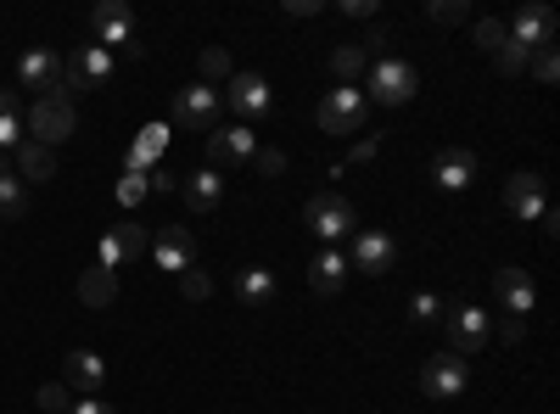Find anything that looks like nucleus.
<instances>
[{
	"label": "nucleus",
	"instance_id": "obj_1",
	"mask_svg": "<svg viewBox=\"0 0 560 414\" xmlns=\"http://www.w3.org/2000/svg\"><path fill=\"white\" fill-rule=\"evenodd\" d=\"M219 107H224V96H219V90L213 84H185V90H174V107H168V123L174 129H191V134H213L219 123Z\"/></svg>",
	"mask_w": 560,
	"mask_h": 414
},
{
	"label": "nucleus",
	"instance_id": "obj_2",
	"mask_svg": "<svg viewBox=\"0 0 560 414\" xmlns=\"http://www.w3.org/2000/svg\"><path fill=\"white\" fill-rule=\"evenodd\" d=\"M23 134L57 152L62 141H73V102H62V96H34V107L23 113Z\"/></svg>",
	"mask_w": 560,
	"mask_h": 414
},
{
	"label": "nucleus",
	"instance_id": "obj_3",
	"mask_svg": "<svg viewBox=\"0 0 560 414\" xmlns=\"http://www.w3.org/2000/svg\"><path fill=\"white\" fill-rule=\"evenodd\" d=\"M465 387H471V358H459V353L443 347L438 358L420 364V392H427V398L448 403V398H459Z\"/></svg>",
	"mask_w": 560,
	"mask_h": 414
},
{
	"label": "nucleus",
	"instance_id": "obj_4",
	"mask_svg": "<svg viewBox=\"0 0 560 414\" xmlns=\"http://www.w3.org/2000/svg\"><path fill=\"white\" fill-rule=\"evenodd\" d=\"M415 90H420V73H415L404 57H382L376 68H370V90H364V102L376 96L382 107H404V102H415Z\"/></svg>",
	"mask_w": 560,
	"mask_h": 414
},
{
	"label": "nucleus",
	"instance_id": "obj_5",
	"mask_svg": "<svg viewBox=\"0 0 560 414\" xmlns=\"http://www.w3.org/2000/svg\"><path fill=\"white\" fill-rule=\"evenodd\" d=\"M303 224L314 229V236L325 241V247H337L348 229L359 224L353 218V208H348V197H337V191H319V197H308V208H303Z\"/></svg>",
	"mask_w": 560,
	"mask_h": 414
},
{
	"label": "nucleus",
	"instance_id": "obj_6",
	"mask_svg": "<svg viewBox=\"0 0 560 414\" xmlns=\"http://www.w3.org/2000/svg\"><path fill=\"white\" fill-rule=\"evenodd\" d=\"M443 331H448V353H459V358H477V353L488 347V336H493L488 314L471 308V303L448 308V314H443Z\"/></svg>",
	"mask_w": 560,
	"mask_h": 414
},
{
	"label": "nucleus",
	"instance_id": "obj_7",
	"mask_svg": "<svg viewBox=\"0 0 560 414\" xmlns=\"http://www.w3.org/2000/svg\"><path fill=\"white\" fill-rule=\"evenodd\" d=\"M364 113H370L364 90L342 84V90H331V96L319 102V129H325V134H359V129H364Z\"/></svg>",
	"mask_w": 560,
	"mask_h": 414
},
{
	"label": "nucleus",
	"instance_id": "obj_8",
	"mask_svg": "<svg viewBox=\"0 0 560 414\" xmlns=\"http://www.w3.org/2000/svg\"><path fill=\"white\" fill-rule=\"evenodd\" d=\"M258 157V134L247 129V123H230V129H213L208 134V163H213V174L219 168H242V163H253Z\"/></svg>",
	"mask_w": 560,
	"mask_h": 414
},
{
	"label": "nucleus",
	"instance_id": "obj_9",
	"mask_svg": "<svg viewBox=\"0 0 560 414\" xmlns=\"http://www.w3.org/2000/svg\"><path fill=\"white\" fill-rule=\"evenodd\" d=\"M555 28H560L555 7H538V0H527V7L504 23V34L516 39V45H527V51H544V45H555Z\"/></svg>",
	"mask_w": 560,
	"mask_h": 414
},
{
	"label": "nucleus",
	"instance_id": "obj_10",
	"mask_svg": "<svg viewBox=\"0 0 560 414\" xmlns=\"http://www.w3.org/2000/svg\"><path fill=\"white\" fill-rule=\"evenodd\" d=\"M152 258H158V269H168V274H185L197 263V236H191V224H163L158 236H152Z\"/></svg>",
	"mask_w": 560,
	"mask_h": 414
},
{
	"label": "nucleus",
	"instance_id": "obj_11",
	"mask_svg": "<svg viewBox=\"0 0 560 414\" xmlns=\"http://www.w3.org/2000/svg\"><path fill=\"white\" fill-rule=\"evenodd\" d=\"M62 387H68L73 398H96V392L107 387V364H102V353L73 347V353L62 358Z\"/></svg>",
	"mask_w": 560,
	"mask_h": 414
},
{
	"label": "nucleus",
	"instance_id": "obj_12",
	"mask_svg": "<svg viewBox=\"0 0 560 414\" xmlns=\"http://www.w3.org/2000/svg\"><path fill=\"white\" fill-rule=\"evenodd\" d=\"M544 174H510L504 179V213L522 218V224H538L544 218Z\"/></svg>",
	"mask_w": 560,
	"mask_h": 414
},
{
	"label": "nucleus",
	"instance_id": "obj_13",
	"mask_svg": "<svg viewBox=\"0 0 560 414\" xmlns=\"http://www.w3.org/2000/svg\"><path fill=\"white\" fill-rule=\"evenodd\" d=\"M90 34H96L102 51H113V45H129V39H135V12L124 7V0H102V7L90 12Z\"/></svg>",
	"mask_w": 560,
	"mask_h": 414
},
{
	"label": "nucleus",
	"instance_id": "obj_14",
	"mask_svg": "<svg viewBox=\"0 0 560 414\" xmlns=\"http://www.w3.org/2000/svg\"><path fill=\"white\" fill-rule=\"evenodd\" d=\"M477 174H482V163H477L471 146H443V152L432 157V179H438L443 191H465Z\"/></svg>",
	"mask_w": 560,
	"mask_h": 414
},
{
	"label": "nucleus",
	"instance_id": "obj_15",
	"mask_svg": "<svg viewBox=\"0 0 560 414\" xmlns=\"http://www.w3.org/2000/svg\"><path fill=\"white\" fill-rule=\"evenodd\" d=\"M57 73H62V57L45 51V45H34V51L18 57V90H39V96H51Z\"/></svg>",
	"mask_w": 560,
	"mask_h": 414
},
{
	"label": "nucleus",
	"instance_id": "obj_16",
	"mask_svg": "<svg viewBox=\"0 0 560 414\" xmlns=\"http://www.w3.org/2000/svg\"><path fill=\"white\" fill-rule=\"evenodd\" d=\"M393 258H398V247H393L387 229H359L353 236V269L359 274H387Z\"/></svg>",
	"mask_w": 560,
	"mask_h": 414
},
{
	"label": "nucleus",
	"instance_id": "obj_17",
	"mask_svg": "<svg viewBox=\"0 0 560 414\" xmlns=\"http://www.w3.org/2000/svg\"><path fill=\"white\" fill-rule=\"evenodd\" d=\"M224 102L236 107L242 118H264L275 96H269V84H264L258 73H230V90H224Z\"/></svg>",
	"mask_w": 560,
	"mask_h": 414
},
{
	"label": "nucleus",
	"instance_id": "obj_18",
	"mask_svg": "<svg viewBox=\"0 0 560 414\" xmlns=\"http://www.w3.org/2000/svg\"><path fill=\"white\" fill-rule=\"evenodd\" d=\"M342 281H348V252L319 247V252H314V263H308V286H314V297H337V292H342Z\"/></svg>",
	"mask_w": 560,
	"mask_h": 414
},
{
	"label": "nucleus",
	"instance_id": "obj_19",
	"mask_svg": "<svg viewBox=\"0 0 560 414\" xmlns=\"http://www.w3.org/2000/svg\"><path fill=\"white\" fill-rule=\"evenodd\" d=\"M493 292H499V303H504V314H533V303H538V286H533V274L527 269H499V281H493Z\"/></svg>",
	"mask_w": 560,
	"mask_h": 414
},
{
	"label": "nucleus",
	"instance_id": "obj_20",
	"mask_svg": "<svg viewBox=\"0 0 560 414\" xmlns=\"http://www.w3.org/2000/svg\"><path fill=\"white\" fill-rule=\"evenodd\" d=\"M236 303L253 308V314H264V308L275 303V269H264V263L236 269Z\"/></svg>",
	"mask_w": 560,
	"mask_h": 414
},
{
	"label": "nucleus",
	"instance_id": "obj_21",
	"mask_svg": "<svg viewBox=\"0 0 560 414\" xmlns=\"http://www.w3.org/2000/svg\"><path fill=\"white\" fill-rule=\"evenodd\" d=\"M12 174L23 179V186H45V179H57V152H51V146H39V141H23Z\"/></svg>",
	"mask_w": 560,
	"mask_h": 414
},
{
	"label": "nucleus",
	"instance_id": "obj_22",
	"mask_svg": "<svg viewBox=\"0 0 560 414\" xmlns=\"http://www.w3.org/2000/svg\"><path fill=\"white\" fill-rule=\"evenodd\" d=\"M179 197H185V208H191V213H213V208H219V197H224V179H219L213 168L185 174V179H179Z\"/></svg>",
	"mask_w": 560,
	"mask_h": 414
},
{
	"label": "nucleus",
	"instance_id": "obj_23",
	"mask_svg": "<svg viewBox=\"0 0 560 414\" xmlns=\"http://www.w3.org/2000/svg\"><path fill=\"white\" fill-rule=\"evenodd\" d=\"M113 297H118V274L113 269H102V263L79 269V303L84 308H107Z\"/></svg>",
	"mask_w": 560,
	"mask_h": 414
},
{
	"label": "nucleus",
	"instance_id": "obj_24",
	"mask_svg": "<svg viewBox=\"0 0 560 414\" xmlns=\"http://www.w3.org/2000/svg\"><path fill=\"white\" fill-rule=\"evenodd\" d=\"M28 141L23 134V107H18V90H0V152H18Z\"/></svg>",
	"mask_w": 560,
	"mask_h": 414
},
{
	"label": "nucleus",
	"instance_id": "obj_25",
	"mask_svg": "<svg viewBox=\"0 0 560 414\" xmlns=\"http://www.w3.org/2000/svg\"><path fill=\"white\" fill-rule=\"evenodd\" d=\"M28 213V186H23V179L12 174V168H0V218H23Z\"/></svg>",
	"mask_w": 560,
	"mask_h": 414
},
{
	"label": "nucleus",
	"instance_id": "obj_26",
	"mask_svg": "<svg viewBox=\"0 0 560 414\" xmlns=\"http://www.w3.org/2000/svg\"><path fill=\"white\" fill-rule=\"evenodd\" d=\"M107 241L118 247V258H140V252H152V236H147V224H113L107 229Z\"/></svg>",
	"mask_w": 560,
	"mask_h": 414
},
{
	"label": "nucleus",
	"instance_id": "obj_27",
	"mask_svg": "<svg viewBox=\"0 0 560 414\" xmlns=\"http://www.w3.org/2000/svg\"><path fill=\"white\" fill-rule=\"evenodd\" d=\"M73 62H79L84 84H107V79H113V51H102V45H79Z\"/></svg>",
	"mask_w": 560,
	"mask_h": 414
},
{
	"label": "nucleus",
	"instance_id": "obj_28",
	"mask_svg": "<svg viewBox=\"0 0 560 414\" xmlns=\"http://www.w3.org/2000/svg\"><path fill=\"white\" fill-rule=\"evenodd\" d=\"M364 68H370V57L359 51V45H337V51H331V73H337L342 84H353Z\"/></svg>",
	"mask_w": 560,
	"mask_h": 414
},
{
	"label": "nucleus",
	"instance_id": "obj_29",
	"mask_svg": "<svg viewBox=\"0 0 560 414\" xmlns=\"http://www.w3.org/2000/svg\"><path fill=\"white\" fill-rule=\"evenodd\" d=\"M443 314H448V303H443L438 292H415V297H409V319H415V326H438Z\"/></svg>",
	"mask_w": 560,
	"mask_h": 414
},
{
	"label": "nucleus",
	"instance_id": "obj_30",
	"mask_svg": "<svg viewBox=\"0 0 560 414\" xmlns=\"http://www.w3.org/2000/svg\"><path fill=\"white\" fill-rule=\"evenodd\" d=\"M527 57H533L527 45H516V39H504L499 51H493V68H499L504 79H516V73H527Z\"/></svg>",
	"mask_w": 560,
	"mask_h": 414
},
{
	"label": "nucleus",
	"instance_id": "obj_31",
	"mask_svg": "<svg viewBox=\"0 0 560 414\" xmlns=\"http://www.w3.org/2000/svg\"><path fill=\"white\" fill-rule=\"evenodd\" d=\"M179 292H185V303H202V297L213 292V274L191 263V269H185V274H179Z\"/></svg>",
	"mask_w": 560,
	"mask_h": 414
},
{
	"label": "nucleus",
	"instance_id": "obj_32",
	"mask_svg": "<svg viewBox=\"0 0 560 414\" xmlns=\"http://www.w3.org/2000/svg\"><path fill=\"white\" fill-rule=\"evenodd\" d=\"M113 197H118V208H124V213H129V208H140V202H147V174H124Z\"/></svg>",
	"mask_w": 560,
	"mask_h": 414
},
{
	"label": "nucleus",
	"instance_id": "obj_33",
	"mask_svg": "<svg viewBox=\"0 0 560 414\" xmlns=\"http://www.w3.org/2000/svg\"><path fill=\"white\" fill-rule=\"evenodd\" d=\"M34 403H39L45 414H68V409H73V392H68L62 381H51V387H39V392H34Z\"/></svg>",
	"mask_w": 560,
	"mask_h": 414
},
{
	"label": "nucleus",
	"instance_id": "obj_34",
	"mask_svg": "<svg viewBox=\"0 0 560 414\" xmlns=\"http://www.w3.org/2000/svg\"><path fill=\"white\" fill-rule=\"evenodd\" d=\"M471 39L482 45V57H493V51H499V45L510 39V34H504V23H499V17H482V23L471 28Z\"/></svg>",
	"mask_w": 560,
	"mask_h": 414
},
{
	"label": "nucleus",
	"instance_id": "obj_35",
	"mask_svg": "<svg viewBox=\"0 0 560 414\" xmlns=\"http://www.w3.org/2000/svg\"><path fill=\"white\" fill-rule=\"evenodd\" d=\"M197 68H202V84H219V79H230V57L219 51V45H208V51L197 57Z\"/></svg>",
	"mask_w": 560,
	"mask_h": 414
},
{
	"label": "nucleus",
	"instance_id": "obj_36",
	"mask_svg": "<svg viewBox=\"0 0 560 414\" xmlns=\"http://www.w3.org/2000/svg\"><path fill=\"white\" fill-rule=\"evenodd\" d=\"M168 141H174V134H168V123H147V129H140V141H135V152L158 157V152H168Z\"/></svg>",
	"mask_w": 560,
	"mask_h": 414
},
{
	"label": "nucleus",
	"instance_id": "obj_37",
	"mask_svg": "<svg viewBox=\"0 0 560 414\" xmlns=\"http://www.w3.org/2000/svg\"><path fill=\"white\" fill-rule=\"evenodd\" d=\"M427 17L432 23H465V17H471V7H465V0H427Z\"/></svg>",
	"mask_w": 560,
	"mask_h": 414
},
{
	"label": "nucleus",
	"instance_id": "obj_38",
	"mask_svg": "<svg viewBox=\"0 0 560 414\" xmlns=\"http://www.w3.org/2000/svg\"><path fill=\"white\" fill-rule=\"evenodd\" d=\"M527 62H533V73H538L544 84H555V73H560V62H555V45H544V51H533Z\"/></svg>",
	"mask_w": 560,
	"mask_h": 414
},
{
	"label": "nucleus",
	"instance_id": "obj_39",
	"mask_svg": "<svg viewBox=\"0 0 560 414\" xmlns=\"http://www.w3.org/2000/svg\"><path fill=\"white\" fill-rule=\"evenodd\" d=\"M359 51H364V57H370V51H376V57H387V51H393V34H387L382 23H370V34H364V45H359Z\"/></svg>",
	"mask_w": 560,
	"mask_h": 414
},
{
	"label": "nucleus",
	"instance_id": "obj_40",
	"mask_svg": "<svg viewBox=\"0 0 560 414\" xmlns=\"http://www.w3.org/2000/svg\"><path fill=\"white\" fill-rule=\"evenodd\" d=\"M342 17H376V0H337Z\"/></svg>",
	"mask_w": 560,
	"mask_h": 414
},
{
	"label": "nucleus",
	"instance_id": "obj_41",
	"mask_svg": "<svg viewBox=\"0 0 560 414\" xmlns=\"http://www.w3.org/2000/svg\"><path fill=\"white\" fill-rule=\"evenodd\" d=\"M258 174H287V152H258Z\"/></svg>",
	"mask_w": 560,
	"mask_h": 414
},
{
	"label": "nucleus",
	"instance_id": "obj_42",
	"mask_svg": "<svg viewBox=\"0 0 560 414\" xmlns=\"http://www.w3.org/2000/svg\"><path fill=\"white\" fill-rule=\"evenodd\" d=\"M499 336H504V342H522V336H527V319H522V314H510L504 326H499Z\"/></svg>",
	"mask_w": 560,
	"mask_h": 414
},
{
	"label": "nucleus",
	"instance_id": "obj_43",
	"mask_svg": "<svg viewBox=\"0 0 560 414\" xmlns=\"http://www.w3.org/2000/svg\"><path fill=\"white\" fill-rule=\"evenodd\" d=\"M68 414H113V409H107L102 398H73V409H68Z\"/></svg>",
	"mask_w": 560,
	"mask_h": 414
},
{
	"label": "nucleus",
	"instance_id": "obj_44",
	"mask_svg": "<svg viewBox=\"0 0 560 414\" xmlns=\"http://www.w3.org/2000/svg\"><path fill=\"white\" fill-rule=\"evenodd\" d=\"M319 0H287V17H314Z\"/></svg>",
	"mask_w": 560,
	"mask_h": 414
},
{
	"label": "nucleus",
	"instance_id": "obj_45",
	"mask_svg": "<svg viewBox=\"0 0 560 414\" xmlns=\"http://www.w3.org/2000/svg\"><path fill=\"white\" fill-rule=\"evenodd\" d=\"M538 224H544V236L555 241V229H560V213H555V208H544V218H538Z\"/></svg>",
	"mask_w": 560,
	"mask_h": 414
},
{
	"label": "nucleus",
	"instance_id": "obj_46",
	"mask_svg": "<svg viewBox=\"0 0 560 414\" xmlns=\"http://www.w3.org/2000/svg\"><path fill=\"white\" fill-rule=\"evenodd\" d=\"M0 168H7V157H0Z\"/></svg>",
	"mask_w": 560,
	"mask_h": 414
}]
</instances>
